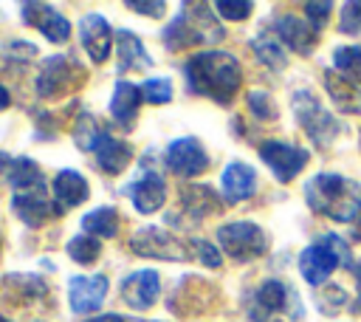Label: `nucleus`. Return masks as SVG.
Masks as SVG:
<instances>
[{
	"label": "nucleus",
	"mask_w": 361,
	"mask_h": 322,
	"mask_svg": "<svg viewBox=\"0 0 361 322\" xmlns=\"http://www.w3.org/2000/svg\"><path fill=\"white\" fill-rule=\"evenodd\" d=\"M186 88L197 96L214 99L217 105H228L240 88L243 71L234 54L226 51H200L183 62Z\"/></svg>",
	"instance_id": "1"
},
{
	"label": "nucleus",
	"mask_w": 361,
	"mask_h": 322,
	"mask_svg": "<svg viewBox=\"0 0 361 322\" xmlns=\"http://www.w3.org/2000/svg\"><path fill=\"white\" fill-rule=\"evenodd\" d=\"M305 201L316 215L355 223L361 215V186L338 172H316L305 184Z\"/></svg>",
	"instance_id": "2"
},
{
	"label": "nucleus",
	"mask_w": 361,
	"mask_h": 322,
	"mask_svg": "<svg viewBox=\"0 0 361 322\" xmlns=\"http://www.w3.org/2000/svg\"><path fill=\"white\" fill-rule=\"evenodd\" d=\"M189 14V3L183 6V14H178L166 28H164V45L169 51H180L189 45H200V42H217L223 37V28L217 25L214 14H209L206 3H192Z\"/></svg>",
	"instance_id": "3"
},
{
	"label": "nucleus",
	"mask_w": 361,
	"mask_h": 322,
	"mask_svg": "<svg viewBox=\"0 0 361 322\" xmlns=\"http://www.w3.org/2000/svg\"><path fill=\"white\" fill-rule=\"evenodd\" d=\"M338 263L347 266V268L353 266L350 249L338 234H324L299 254V271L310 285H322L336 271Z\"/></svg>",
	"instance_id": "4"
},
{
	"label": "nucleus",
	"mask_w": 361,
	"mask_h": 322,
	"mask_svg": "<svg viewBox=\"0 0 361 322\" xmlns=\"http://www.w3.org/2000/svg\"><path fill=\"white\" fill-rule=\"evenodd\" d=\"M293 113L302 124V130L307 133V138L316 147H327L333 144V138L338 136V121L319 105V99L310 90H296L293 93Z\"/></svg>",
	"instance_id": "5"
},
{
	"label": "nucleus",
	"mask_w": 361,
	"mask_h": 322,
	"mask_svg": "<svg viewBox=\"0 0 361 322\" xmlns=\"http://www.w3.org/2000/svg\"><path fill=\"white\" fill-rule=\"evenodd\" d=\"M217 240H220V249L237 260V263H248L259 254H265L268 249V240H265V232L251 223V220H234V223H223L217 229Z\"/></svg>",
	"instance_id": "6"
},
{
	"label": "nucleus",
	"mask_w": 361,
	"mask_h": 322,
	"mask_svg": "<svg viewBox=\"0 0 361 322\" xmlns=\"http://www.w3.org/2000/svg\"><path fill=\"white\" fill-rule=\"evenodd\" d=\"M257 153H259V158L271 167L274 178L282 181V184L293 181V178L305 169V164H307V158H310L307 150H302V147H296V144H288V141H276V138L262 141Z\"/></svg>",
	"instance_id": "7"
},
{
	"label": "nucleus",
	"mask_w": 361,
	"mask_h": 322,
	"mask_svg": "<svg viewBox=\"0 0 361 322\" xmlns=\"http://www.w3.org/2000/svg\"><path fill=\"white\" fill-rule=\"evenodd\" d=\"M164 164L169 172H175L178 178H195L200 172H206L209 167V155L203 150V144L195 136H183L169 141L166 153H164Z\"/></svg>",
	"instance_id": "8"
},
{
	"label": "nucleus",
	"mask_w": 361,
	"mask_h": 322,
	"mask_svg": "<svg viewBox=\"0 0 361 322\" xmlns=\"http://www.w3.org/2000/svg\"><path fill=\"white\" fill-rule=\"evenodd\" d=\"M79 76H82V71L71 56L54 54L42 62V71L37 76V96L54 99V96L65 93L71 85H79Z\"/></svg>",
	"instance_id": "9"
},
{
	"label": "nucleus",
	"mask_w": 361,
	"mask_h": 322,
	"mask_svg": "<svg viewBox=\"0 0 361 322\" xmlns=\"http://www.w3.org/2000/svg\"><path fill=\"white\" fill-rule=\"evenodd\" d=\"M130 249L141 257H158V260H183L186 249L183 243L158 226H144L130 237Z\"/></svg>",
	"instance_id": "10"
},
{
	"label": "nucleus",
	"mask_w": 361,
	"mask_h": 322,
	"mask_svg": "<svg viewBox=\"0 0 361 322\" xmlns=\"http://www.w3.org/2000/svg\"><path fill=\"white\" fill-rule=\"evenodd\" d=\"M107 297V277L104 274H90V277H71L68 280V302L73 314H93L102 308Z\"/></svg>",
	"instance_id": "11"
},
{
	"label": "nucleus",
	"mask_w": 361,
	"mask_h": 322,
	"mask_svg": "<svg viewBox=\"0 0 361 322\" xmlns=\"http://www.w3.org/2000/svg\"><path fill=\"white\" fill-rule=\"evenodd\" d=\"M11 212L31 229L45 226L51 217H59L65 209L54 201L48 192H31V195H11Z\"/></svg>",
	"instance_id": "12"
},
{
	"label": "nucleus",
	"mask_w": 361,
	"mask_h": 322,
	"mask_svg": "<svg viewBox=\"0 0 361 322\" xmlns=\"http://www.w3.org/2000/svg\"><path fill=\"white\" fill-rule=\"evenodd\" d=\"M158 294H161V277L152 268H138L121 280V299L135 311L152 308L158 302Z\"/></svg>",
	"instance_id": "13"
},
{
	"label": "nucleus",
	"mask_w": 361,
	"mask_h": 322,
	"mask_svg": "<svg viewBox=\"0 0 361 322\" xmlns=\"http://www.w3.org/2000/svg\"><path fill=\"white\" fill-rule=\"evenodd\" d=\"M20 17H23V23L39 28L45 34V40H51V42H65L71 37V20L62 17L48 3H23L20 6Z\"/></svg>",
	"instance_id": "14"
},
{
	"label": "nucleus",
	"mask_w": 361,
	"mask_h": 322,
	"mask_svg": "<svg viewBox=\"0 0 361 322\" xmlns=\"http://www.w3.org/2000/svg\"><path fill=\"white\" fill-rule=\"evenodd\" d=\"M113 37H116V34H113L110 23H107L99 11H90V14L82 17V23H79V40H82V48L87 51V56H90L96 65H102V62L110 56Z\"/></svg>",
	"instance_id": "15"
},
{
	"label": "nucleus",
	"mask_w": 361,
	"mask_h": 322,
	"mask_svg": "<svg viewBox=\"0 0 361 322\" xmlns=\"http://www.w3.org/2000/svg\"><path fill=\"white\" fill-rule=\"evenodd\" d=\"M274 34L282 45H288L296 54H310L319 42V31L299 14H282L274 20Z\"/></svg>",
	"instance_id": "16"
},
{
	"label": "nucleus",
	"mask_w": 361,
	"mask_h": 322,
	"mask_svg": "<svg viewBox=\"0 0 361 322\" xmlns=\"http://www.w3.org/2000/svg\"><path fill=\"white\" fill-rule=\"evenodd\" d=\"M127 192H130L133 206H135L141 215H149V212H155V209L164 206V201H166V181L158 175V169H144V172L127 186Z\"/></svg>",
	"instance_id": "17"
},
{
	"label": "nucleus",
	"mask_w": 361,
	"mask_h": 322,
	"mask_svg": "<svg viewBox=\"0 0 361 322\" xmlns=\"http://www.w3.org/2000/svg\"><path fill=\"white\" fill-rule=\"evenodd\" d=\"M220 186H223L226 203L248 201L257 189V172L245 161H231V164H226V169L220 175Z\"/></svg>",
	"instance_id": "18"
},
{
	"label": "nucleus",
	"mask_w": 361,
	"mask_h": 322,
	"mask_svg": "<svg viewBox=\"0 0 361 322\" xmlns=\"http://www.w3.org/2000/svg\"><path fill=\"white\" fill-rule=\"evenodd\" d=\"M141 88L135 82H127V79H118L116 88H113V96H110V116L116 119L118 127L124 130H133L135 124V116H138V107H141Z\"/></svg>",
	"instance_id": "19"
},
{
	"label": "nucleus",
	"mask_w": 361,
	"mask_h": 322,
	"mask_svg": "<svg viewBox=\"0 0 361 322\" xmlns=\"http://www.w3.org/2000/svg\"><path fill=\"white\" fill-rule=\"evenodd\" d=\"M93 158H96L99 169H104L107 175H118L133 161V147L127 141L116 138L113 133H104L102 130V136H99V141L93 147Z\"/></svg>",
	"instance_id": "20"
},
{
	"label": "nucleus",
	"mask_w": 361,
	"mask_h": 322,
	"mask_svg": "<svg viewBox=\"0 0 361 322\" xmlns=\"http://www.w3.org/2000/svg\"><path fill=\"white\" fill-rule=\"evenodd\" d=\"M285 302H288V285L279 280H265V282H259V288L251 297L248 319L251 322H268V316L282 311Z\"/></svg>",
	"instance_id": "21"
},
{
	"label": "nucleus",
	"mask_w": 361,
	"mask_h": 322,
	"mask_svg": "<svg viewBox=\"0 0 361 322\" xmlns=\"http://www.w3.org/2000/svg\"><path fill=\"white\" fill-rule=\"evenodd\" d=\"M51 192H54V201L62 209H73V206H79L90 195V186H87V178L82 172H76V169H59L56 178L51 181Z\"/></svg>",
	"instance_id": "22"
},
{
	"label": "nucleus",
	"mask_w": 361,
	"mask_h": 322,
	"mask_svg": "<svg viewBox=\"0 0 361 322\" xmlns=\"http://www.w3.org/2000/svg\"><path fill=\"white\" fill-rule=\"evenodd\" d=\"M116 54H118V71H147L152 68V56L147 54L144 42L133 31H116Z\"/></svg>",
	"instance_id": "23"
},
{
	"label": "nucleus",
	"mask_w": 361,
	"mask_h": 322,
	"mask_svg": "<svg viewBox=\"0 0 361 322\" xmlns=\"http://www.w3.org/2000/svg\"><path fill=\"white\" fill-rule=\"evenodd\" d=\"M8 184L14 195H31V192H48L45 175L39 172V167L31 158H14L8 167Z\"/></svg>",
	"instance_id": "24"
},
{
	"label": "nucleus",
	"mask_w": 361,
	"mask_h": 322,
	"mask_svg": "<svg viewBox=\"0 0 361 322\" xmlns=\"http://www.w3.org/2000/svg\"><path fill=\"white\" fill-rule=\"evenodd\" d=\"M324 88H327L333 105H336L341 113H355V116H361V88H358V85L341 79L336 71H327V73H324Z\"/></svg>",
	"instance_id": "25"
},
{
	"label": "nucleus",
	"mask_w": 361,
	"mask_h": 322,
	"mask_svg": "<svg viewBox=\"0 0 361 322\" xmlns=\"http://www.w3.org/2000/svg\"><path fill=\"white\" fill-rule=\"evenodd\" d=\"M82 229L90 237H116L118 232V212L113 206H96L82 217Z\"/></svg>",
	"instance_id": "26"
},
{
	"label": "nucleus",
	"mask_w": 361,
	"mask_h": 322,
	"mask_svg": "<svg viewBox=\"0 0 361 322\" xmlns=\"http://www.w3.org/2000/svg\"><path fill=\"white\" fill-rule=\"evenodd\" d=\"M333 71L353 82V85H361V42L358 45H341L336 48L333 54Z\"/></svg>",
	"instance_id": "27"
},
{
	"label": "nucleus",
	"mask_w": 361,
	"mask_h": 322,
	"mask_svg": "<svg viewBox=\"0 0 361 322\" xmlns=\"http://www.w3.org/2000/svg\"><path fill=\"white\" fill-rule=\"evenodd\" d=\"M251 48H254V54H257V59L262 62V65H268V68H274V71H279V68H285V48H282V42L276 40V34H259V37H254L251 40Z\"/></svg>",
	"instance_id": "28"
},
{
	"label": "nucleus",
	"mask_w": 361,
	"mask_h": 322,
	"mask_svg": "<svg viewBox=\"0 0 361 322\" xmlns=\"http://www.w3.org/2000/svg\"><path fill=\"white\" fill-rule=\"evenodd\" d=\"M65 251H68V257H71L73 263H79V266H90V263L102 254V243H99L96 237H90V234H76V237L68 240Z\"/></svg>",
	"instance_id": "29"
},
{
	"label": "nucleus",
	"mask_w": 361,
	"mask_h": 322,
	"mask_svg": "<svg viewBox=\"0 0 361 322\" xmlns=\"http://www.w3.org/2000/svg\"><path fill=\"white\" fill-rule=\"evenodd\" d=\"M99 136H102V127L96 124V119L87 110H82L79 119L73 121V141H76V147L85 150V153H93Z\"/></svg>",
	"instance_id": "30"
},
{
	"label": "nucleus",
	"mask_w": 361,
	"mask_h": 322,
	"mask_svg": "<svg viewBox=\"0 0 361 322\" xmlns=\"http://www.w3.org/2000/svg\"><path fill=\"white\" fill-rule=\"evenodd\" d=\"M183 203L192 209L195 217H203L206 212H214L217 209V201H214V192L209 186H192L183 192Z\"/></svg>",
	"instance_id": "31"
},
{
	"label": "nucleus",
	"mask_w": 361,
	"mask_h": 322,
	"mask_svg": "<svg viewBox=\"0 0 361 322\" xmlns=\"http://www.w3.org/2000/svg\"><path fill=\"white\" fill-rule=\"evenodd\" d=\"M141 93L149 105H166L172 99V82L166 76H152L141 85Z\"/></svg>",
	"instance_id": "32"
},
{
	"label": "nucleus",
	"mask_w": 361,
	"mask_h": 322,
	"mask_svg": "<svg viewBox=\"0 0 361 322\" xmlns=\"http://www.w3.org/2000/svg\"><path fill=\"white\" fill-rule=\"evenodd\" d=\"M248 110L257 116V119H276V107H274V99L265 93V90H251L248 93Z\"/></svg>",
	"instance_id": "33"
},
{
	"label": "nucleus",
	"mask_w": 361,
	"mask_h": 322,
	"mask_svg": "<svg viewBox=\"0 0 361 322\" xmlns=\"http://www.w3.org/2000/svg\"><path fill=\"white\" fill-rule=\"evenodd\" d=\"M338 28H341V34H350V37H358V34H361V0L347 3V6L341 8Z\"/></svg>",
	"instance_id": "34"
},
{
	"label": "nucleus",
	"mask_w": 361,
	"mask_h": 322,
	"mask_svg": "<svg viewBox=\"0 0 361 322\" xmlns=\"http://www.w3.org/2000/svg\"><path fill=\"white\" fill-rule=\"evenodd\" d=\"M344 302H347V294H344V288H338V285H327V294H324V291L319 294V305H322L324 314L341 311Z\"/></svg>",
	"instance_id": "35"
},
{
	"label": "nucleus",
	"mask_w": 361,
	"mask_h": 322,
	"mask_svg": "<svg viewBox=\"0 0 361 322\" xmlns=\"http://www.w3.org/2000/svg\"><path fill=\"white\" fill-rule=\"evenodd\" d=\"M192 249H195V254H197V260L203 266H209V268H217L220 266V251L214 249V243H209L203 237H195L192 240Z\"/></svg>",
	"instance_id": "36"
},
{
	"label": "nucleus",
	"mask_w": 361,
	"mask_h": 322,
	"mask_svg": "<svg viewBox=\"0 0 361 322\" xmlns=\"http://www.w3.org/2000/svg\"><path fill=\"white\" fill-rule=\"evenodd\" d=\"M214 8L220 11V17H226V20H245L248 14H251V3H245V0H240V3H231V0H220V3H214Z\"/></svg>",
	"instance_id": "37"
},
{
	"label": "nucleus",
	"mask_w": 361,
	"mask_h": 322,
	"mask_svg": "<svg viewBox=\"0 0 361 322\" xmlns=\"http://www.w3.org/2000/svg\"><path fill=\"white\" fill-rule=\"evenodd\" d=\"M330 3H305V20L316 28V31H322V25L327 23V17H330Z\"/></svg>",
	"instance_id": "38"
},
{
	"label": "nucleus",
	"mask_w": 361,
	"mask_h": 322,
	"mask_svg": "<svg viewBox=\"0 0 361 322\" xmlns=\"http://www.w3.org/2000/svg\"><path fill=\"white\" fill-rule=\"evenodd\" d=\"M127 8H133V11H138V14H144V17H161L164 14V8H166V3H127Z\"/></svg>",
	"instance_id": "39"
},
{
	"label": "nucleus",
	"mask_w": 361,
	"mask_h": 322,
	"mask_svg": "<svg viewBox=\"0 0 361 322\" xmlns=\"http://www.w3.org/2000/svg\"><path fill=\"white\" fill-rule=\"evenodd\" d=\"M350 271H353V277H355V308H358V314H361V263H353Z\"/></svg>",
	"instance_id": "40"
},
{
	"label": "nucleus",
	"mask_w": 361,
	"mask_h": 322,
	"mask_svg": "<svg viewBox=\"0 0 361 322\" xmlns=\"http://www.w3.org/2000/svg\"><path fill=\"white\" fill-rule=\"evenodd\" d=\"M87 322H138V319L121 316V314H104V316H93V319H87Z\"/></svg>",
	"instance_id": "41"
},
{
	"label": "nucleus",
	"mask_w": 361,
	"mask_h": 322,
	"mask_svg": "<svg viewBox=\"0 0 361 322\" xmlns=\"http://www.w3.org/2000/svg\"><path fill=\"white\" fill-rule=\"evenodd\" d=\"M8 105H11V93H8L3 85H0V110H6Z\"/></svg>",
	"instance_id": "42"
},
{
	"label": "nucleus",
	"mask_w": 361,
	"mask_h": 322,
	"mask_svg": "<svg viewBox=\"0 0 361 322\" xmlns=\"http://www.w3.org/2000/svg\"><path fill=\"white\" fill-rule=\"evenodd\" d=\"M353 240H361V215L355 220V229H353Z\"/></svg>",
	"instance_id": "43"
},
{
	"label": "nucleus",
	"mask_w": 361,
	"mask_h": 322,
	"mask_svg": "<svg viewBox=\"0 0 361 322\" xmlns=\"http://www.w3.org/2000/svg\"><path fill=\"white\" fill-rule=\"evenodd\" d=\"M0 322H11V319H6V316H0Z\"/></svg>",
	"instance_id": "44"
},
{
	"label": "nucleus",
	"mask_w": 361,
	"mask_h": 322,
	"mask_svg": "<svg viewBox=\"0 0 361 322\" xmlns=\"http://www.w3.org/2000/svg\"><path fill=\"white\" fill-rule=\"evenodd\" d=\"M0 249H3V232H0Z\"/></svg>",
	"instance_id": "45"
}]
</instances>
